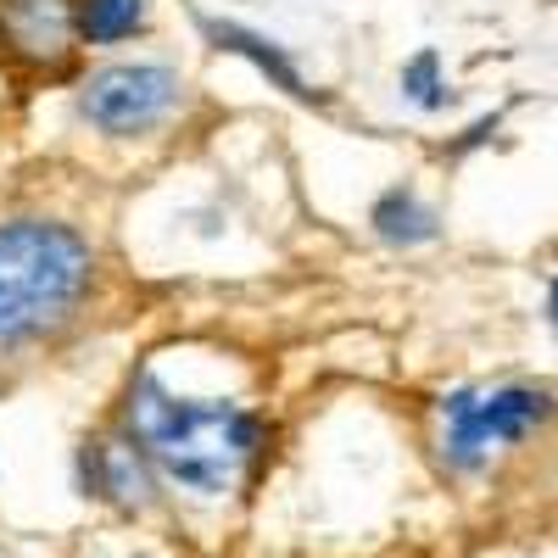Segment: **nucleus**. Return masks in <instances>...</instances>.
<instances>
[{
    "instance_id": "f257e3e1",
    "label": "nucleus",
    "mask_w": 558,
    "mask_h": 558,
    "mask_svg": "<svg viewBox=\"0 0 558 558\" xmlns=\"http://www.w3.org/2000/svg\"><path fill=\"white\" fill-rule=\"evenodd\" d=\"M129 418H134V436L146 441V452L179 486H191L202 497L223 492L241 475V463L252 458L257 430H263L246 408L173 397L157 375H140Z\"/></svg>"
},
{
    "instance_id": "0eeeda50",
    "label": "nucleus",
    "mask_w": 558,
    "mask_h": 558,
    "mask_svg": "<svg viewBox=\"0 0 558 558\" xmlns=\"http://www.w3.org/2000/svg\"><path fill=\"white\" fill-rule=\"evenodd\" d=\"M375 229H380L386 241H397V246H418V241L436 235V213L418 202L413 191H391L375 207Z\"/></svg>"
},
{
    "instance_id": "9b49d317",
    "label": "nucleus",
    "mask_w": 558,
    "mask_h": 558,
    "mask_svg": "<svg viewBox=\"0 0 558 558\" xmlns=\"http://www.w3.org/2000/svg\"><path fill=\"white\" fill-rule=\"evenodd\" d=\"M547 313H553V324H558V279H553V302H547Z\"/></svg>"
},
{
    "instance_id": "7ed1b4c3",
    "label": "nucleus",
    "mask_w": 558,
    "mask_h": 558,
    "mask_svg": "<svg viewBox=\"0 0 558 558\" xmlns=\"http://www.w3.org/2000/svg\"><path fill=\"white\" fill-rule=\"evenodd\" d=\"M553 397L536 386H497V391H452L441 402L447 418V458L475 470L481 452L497 441H520L536 418H547Z\"/></svg>"
},
{
    "instance_id": "20e7f679",
    "label": "nucleus",
    "mask_w": 558,
    "mask_h": 558,
    "mask_svg": "<svg viewBox=\"0 0 558 558\" xmlns=\"http://www.w3.org/2000/svg\"><path fill=\"white\" fill-rule=\"evenodd\" d=\"M179 101V78L157 62H118V68H101V73H89L84 84V118L107 129V134H140V129H151L168 107Z\"/></svg>"
},
{
    "instance_id": "9d476101",
    "label": "nucleus",
    "mask_w": 558,
    "mask_h": 558,
    "mask_svg": "<svg viewBox=\"0 0 558 558\" xmlns=\"http://www.w3.org/2000/svg\"><path fill=\"white\" fill-rule=\"evenodd\" d=\"M402 89L418 101V107H441V78H436V51L413 57L408 73H402Z\"/></svg>"
},
{
    "instance_id": "f03ea898",
    "label": "nucleus",
    "mask_w": 558,
    "mask_h": 558,
    "mask_svg": "<svg viewBox=\"0 0 558 558\" xmlns=\"http://www.w3.org/2000/svg\"><path fill=\"white\" fill-rule=\"evenodd\" d=\"M89 268L96 257L68 223H0V347L57 330L84 296Z\"/></svg>"
},
{
    "instance_id": "1a4fd4ad",
    "label": "nucleus",
    "mask_w": 558,
    "mask_h": 558,
    "mask_svg": "<svg viewBox=\"0 0 558 558\" xmlns=\"http://www.w3.org/2000/svg\"><path fill=\"white\" fill-rule=\"evenodd\" d=\"M96 463H101V481H107V492H112L118 502H140L146 481H140V463H134V452H129V447L101 441V447H96Z\"/></svg>"
},
{
    "instance_id": "6e6552de",
    "label": "nucleus",
    "mask_w": 558,
    "mask_h": 558,
    "mask_svg": "<svg viewBox=\"0 0 558 558\" xmlns=\"http://www.w3.org/2000/svg\"><path fill=\"white\" fill-rule=\"evenodd\" d=\"M140 17H146V0H78V34L84 39H123L140 28Z\"/></svg>"
},
{
    "instance_id": "39448f33",
    "label": "nucleus",
    "mask_w": 558,
    "mask_h": 558,
    "mask_svg": "<svg viewBox=\"0 0 558 558\" xmlns=\"http://www.w3.org/2000/svg\"><path fill=\"white\" fill-rule=\"evenodd\" d=\"M202 28H207V39L218 45V51H235V57H246L257 73H268L279 89H291V96H307L302 73L286 62V51H279L274 39H263V34H252V28H241V23H218V17H202Z\"/></svg>"
},
{
    "instance_id": "423d86ee",
    "label": "nucleus",
    "mask_w": 558,
    "mask_h": 558,
    "mask_svg": "<svg viewBox=\"0 0 558 558\" xmlns=\"http://www.w3.org/2000/svg\"><path fill=\"white\" fill-rule=\"evenodd\" d=\"M7 28L28 57H57L68 39V7L62 0H7Z\"/></svg>"
}]
</instances>
